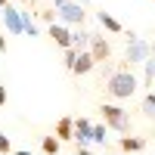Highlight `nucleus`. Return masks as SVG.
<instances>
[{
    "instance_id": "obj_1",
    "label": "nucleus",
    "mask_w": 155,
    "mask_h": 155,
    "mask_svg": "<svg viewBox=\"0 0 155 155\" xmlns=\"http://www.w3.org/2000/svg\"><path fill=\"white\" fill-rule=\"evenodd\" d=\"M137 87H140V81H137V74H134V65H121V68H115L109 74L106 93L112 99H130L137 93Z\"/></svg>"
},
{
    "instance_id": "obj_2",
    "label": "nucleus",
    "mask_w": 155,
    "mask_h": 155,
    "mask_svg": "<svg viewBox=\"0 0 155 155\" xmlns=\"http://www.w3.org/2000/svg\"><path fill=\"white\" fill-rule=\"evenodd\" d=\"M99 112H102V121L109 124V130L121 134V137L130 134V127H134V124H130V112H124L121 106H112V102H106Z\"/></svg>"
},
{
    "instance_id": "obj_3",
    "label": "nucleus",
    "mask_w": 155,
    "mask_h": 155,
    "mask_svg": "<svg viewBox=\"0 0 155 155\" xmlns=\"http://www.w3.org/2000/svg\"><path fill=\"white\" fill-rule=\"evenodd\" d=\"M152 56V47L149 41H143V37H137L134 31H127V50H124V62L127 65H143V62Z\"/></svg>"
},
{
    "instance_id": "obj_4",
    "label": "nucleus",
    "mask_w": 155,
    "mask_h": 155,
    "mask_svg": "<svg viewBox=\"0 0 155 155\" xmlns=\"http://www.w3.org/2000/svg\"><path fill=\"white\" fill-rule=\"evenodd\" d=\"M56 19L65 22L68 28H78V25H84V19H87V6L81 0H68V3L56 6Z\"/></svg>"
},
{
    "instance_id": "obj_5",
    "label": "nucleus",
    "mask_w": 155,
    "mask_h": 155,
    "mask_svg": "<svg viewBox=\"0 0 155 155\" xmlns=\"http://www.w3.org/2000/svg\"><path fill=\"white\" fill-rule=\"evenodd\" d=\"M0 19H3V25H6V31H9V34H16V37H19V34H25V28H22V12L12 6V3H6V6H3Z\"/></svg>"
},
{
    "instance_id": "obj_6",
    "label": "nucleus",
    "mask_w": 155,
    "mask_h": 155,
    "mask_svg": "<svg viewBox=\"0 0 155 155\" xmlns=\"http://www.w3.org/2000/svg\"><path fill=\"white\" fill-rule=\"evenodd\" d=\"M90 56H93L96 62H106L109 56H112V47H109V41H106V37H102V34H93V37H90Z\"/></svg>"
},
{
    "instance_id": "obj_7",
    "label": "nucleus",
    "mask_w": 155,
    "mask_h": 155,
    "mask_svg": "<svg viewBox=\"0 0 155 155\" xmlns=\"http://www.w3.org/2000/svg\"><path fill=\"white\" fill-rule=\"evenodd\" d=\"M93 65H96V59L90 56V50H78V56L68 65V71L71 74H87V71H93Z\"/></svg>"
},
{
    "instance_id": "obj_8",
    "label": "nucleus",
    "mask_w": 155,
    "mask_h": 155,
    "mask_svg": "<svg viewBox=\"0 0 155 155\" xmlns=\"http://www.w3.org/2000/svg\"><path fill=\"white\" fill-rule=\"evenodd\" d=\"M47 34L53 37V41H56L62 50H65V47H71V31H68V25H65V22H59V19H56V22L47 28Z\"/></svg>"
},
{
    "instance_id": "obj_9",
    "label": "nucleus",
    "mask_w": 155,
    "mask_h": 155,
    "mask_svg": "<svg viewBox=\"0 0 155 155\" xmlns=\"http://www.w3.org/2000/svg\"><path fill=\"white\" fill-rule=\"evenodd\" d=\"M90 140H93V121L90 118H74V143L90 146Z\"/></svg>"
},
{
    "instance_id": "obj_10",
    "label": "nucleus",
    "mask_w": 155,
    "mask_h": 155,
    "mask_svg": "<svg viewBox=\"0 0 155 155\" xmlns=\"http://www.w3.org/2000/svg\"><path fill=\"white\" fill-rule=\"evenodd\" d=\"M118 149H121V152H143V149H146V140H143V137L124 134V137L118 140Z\"/></svg>"
},
{
    "instance_id": "obj_11",
    "label": "nucleus",
    "mask_w": 155,
    "mask_h": 155,
    "mask_svg": "<svg viewBox=\"0 0 155 155\" xmlns=\"http://www.w3.org/2000/svg\"><path fill=\"white\" fill-rule=\"evenodd\" d=\"M56 137L62 140V143H65V140H74V118H59L56 121Z\"/></svg>"
},
{
    "instance_id": "obj_12",
    "label": "nucleus",
    "mask_w": 155,
    "mask_h": 155,
    "mask_svg": "<svg viewBox=\"0 0 155 155\" xmlns=\"http://www.w3.org/2000/svg\"><path fill=\"white\" fill-rule=\"evenodd\" d=\"M96 22H99L106 31H112V34H121V31H124V28H121V22L115 19L112 12H106V9H102V12H96Z\"/></svg>"
},
{
    "instance_id": "obj_13",
    "label": "nucleus",
    "mask_w": 155,
    "mask_h": 155,
    "mask_svg": "<svg viewBox=\"0 0 155 155\" xmlns=\"http://www.w3.org/2000/svg\"><path fill=\"white\" fill-rule=\"evenodd\" d=\"M90 37H93V34L84 31L81 25H78V31H71V47H74V50H87V47H90Z\"/></svg>"
},
{
    "instance_id": "obj_14",
    "label": "nucleus",
    "mask_w": 155,
    "mask_h": 155,
    "mask_svg": "<svg viewBox=\"0 0 155 155\" xmlns=\"http://www.w3.org/2000/svg\"><path fill=\"white\" fill-rule=\"evenodd\" d=\"M41 149L47 152V155H59V149H62V140L53 134V137H44L41 140Z\"/></svg>"
},
{
    "instance_id": "obj_15",
    "label": "nucleus",
    "mask_w": 155,
    "mask_h": 155,
    "mask_svg": "<svg viewBox=\"0 0 155 155\" xmlns=\"http://www.w3.org/2000/svg\"><path fill=\"white\" fill-rule=\"evenodd\" d=\"M140 112H143L149 121H155V90H149V93L143 96V106H140Z\"/></svg>"
},
{
    "instance_id": "obj_16",
    "label": "nucleus",
    "mask_w": 155,
    "mask_h": 155,
    "mask_svg": "<svg viewBox=\"0 0 155 155\" xmlns=\"http://www.w3.org/2000/svg\"><path fill=\"white\" fill-rule=\"evenodd\" d=\"M109 124H93V140H90V146H106L109 143Z\"/></svg>"
},
{
    "instance_id": "obj_17",
    "label": "nucleus",
    "mask_w": 155,
    "mask_h": 155,
    "mask_svg": "<svg viewBox=\"0 0 155 155\" xmlns=\"http://www.w3.org/2000/svg\"><path fill=\"white\" fill-rule=\"evenodd\" d=\"M143 84H146V87H152V84H155V53L143 62Z\"/></svg>"
},
{
    "instance_id": "obj_18",
    "label": "nucleus",
    "mask_w": 155,
    "mask_h": 155,
    "mask_svg": "<svg viewBox=\"0 0 155 155\" xmlns=\"http://www.w3.org/2000/svg\"><path fill=\"white\" fill-rule=\"evenodd\" d=\"M22 28H25L28 37H37V34H41V31H37V25H34V16H31V12H22Z\"/></svg>"
},
{
    "instance_id": "obj_19",
    "label": "nucleus",
    "mask_w": 155,
    "mask_h": 155,
    "mask_svg": "<svg viewBox=\"0 0 155 155\" xmlns=\"http://www.w3.org/2000/svg\"><path fill=\"white\" fill-rule=\"evenodd\" d=\"M37 19L47 22V25H53V22H56V9H41V12H37Z\"/></svg>"
},
{
    "instance_id": "obj_20",
    "label": "nucleus",
    "mask_w": 155,
    "mask_h": 155,
    "mask_svg": "<svg viewBox=\"0 0 155 155\" xmlns=\"http://www.w3.org/2000/svg\"><path fill=\"white\" fill-rule=\"evenodd\" d=\"M6 152H12V143H9V137L0 130V155H6Z\"/></svg>"
},
{
    "instance_id": "obj_21",
    "label": "nucleus",
    "mask_w": 155,
    "mask_h": 155,
    "mask_svg": "<svg viewBox=\"0 0 155 155\" xmlns=\"http://www.w3.org/2000/svg\"><path fill=\"white\" fill-rule=\"evenodd\" d=\"M6 106V84H0V109Z\"/></svg>"
},
{
    "instance_id": "obj_22",
    "label": "nucleus",
    "mask_w": 155,
    "mask_h": 155,
    "mask_svg": "<svg viewBox=\"0 0 155 155\" xmlns=\"http://www.w3.org/2000/svg\"><path fill=\"white\" fill-rule=\"evenodd\" d=\"M0 53H6V37L0 34Z\"/></svg>"
},
{
    "instance_id": "obj_23",
    "label": "nucleus",
    "mask_w": 155,
    "mask_h": 155,
    "mask_svg": "<svg viewBox=\"0 0 155 155\" xmlns=\"http://www.w3.org/2000/svg\"><path fill=\"white\" fill-rule=\"evenodd\" d=\"M62 3H68V0H53V6H62Z\"/></svg>"
},
{
    "instance_id": "obj_24",
    "label": "nucleus",
    "mask_w": 155,
    "mask_h": 155,
    "mask_svg": "<svg viewBox=\"0 0 155 155\" xmlns=\"http://www.w3.org/2000/svg\"><path fill=\"white\" fill-rule=\"evenodd\" d=\"M6 3H9V0H0V12H3V6H6Z\"/></svg>"
},
{
    "instance_id": "obj_25",
    "label": "nucleus",
    "mask_w": 155,
    "mask_h": 155,
    "mask_svg": "<svg viewBox=\"0 0 155 155\" xmlns=\"http://www.w3.org/2000/svg\"><path fill=\"white\" fill-rule=\"evenodd\" d=\"M16 3H31V0H16Z\"/></svg>"
},
{
    "instance_id": "obj_26",
    "label": "nucleus",
    "mask_w": 155,
    "mask_h": 155,
    "mask_svg": "<svg viewBox=\"0 0 155 155\" xmlns=\"http://www.w3.org/2000/svg\"><path fill=\"white\" fill-rule=\"evenodd\" d=\"M149 47H152V53H155V41H152V44H149Z\"/></svg>"
},
{
    "instance_id": "obj_27",
    "label": "nucleus",
    "mask_w": 155,
    "mask_h": 155,
    "mask_svg": "<svg viewBox=\"0 0 155 155\" xmlns=\"http://www.w3.org/2000/svg\"><path fill=\"white\" fill-rule=\"evenodd\" d=\"M81 3H84V6H87V3H90V0H81Z\"/></svg>"
}]
</instances>
